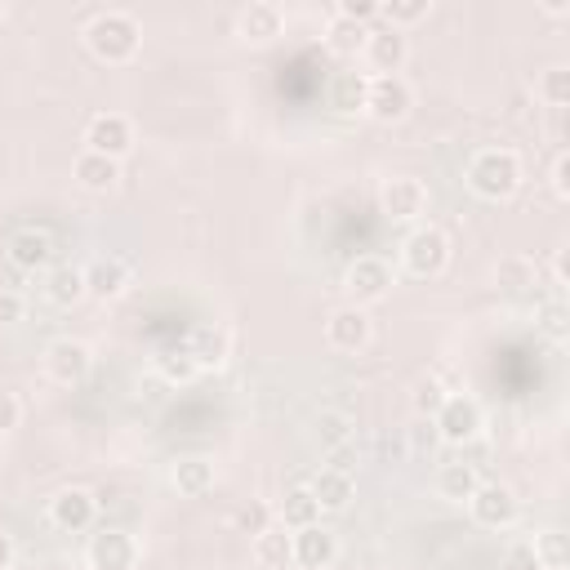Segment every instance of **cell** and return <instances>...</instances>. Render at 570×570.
<instances>
[{
    "mask_svg": "<svg viewBox=\"0 0 570 570\" xmlns=\"http://www.w3.org/2000/svg\"><path fill=\"white\" fill-rule=\"evenodd\" d=\"M463 183L481 200H508L521 187V156L512 147H481L468 156Z\"/></svg>",
    "mask_w": 570,
    "mask_h": 570,
    "instance_id": "obj_1",
    "label": "cell"
},
{
    "mask_svg": "<svg viewBox=\"0 0 570 570\" xmlns=\"http://www.w3.org/2000/svg\"><path fill=\"white\" fill-rule=\"evenodd\" d=\"M85 45H89V53L98 58V62H129L134 53H138V45H142V31H138V22H134V13H125V9H102V13H94V22L85 27Z\"/></svg>",
    "mask_w": 570,
    "mask_h": 570,
    "instance_id": "obj_2",
    "label": "cell"
},
{
    "mask_svg": "<svg viewBox=\"0 0 570 570\" xmlns=\"http://www.w3.org/2000/svg\"><path fill=\"white\" fill-rule=\"evenodd\" d=\"M401 267L410 272V276H441L445 267H450V240H445V232L441 227H414L405 240H401Z\"/></svg>",
    "mask_w": 570,
    "mask_h": 570,
    "instance_id": "obj_3",
    "label": "cell"
},
{
    "mask_svg": "<svg viewBox=\"0 0 570 570\" xmlns=\"http://www.w3.org/2000/svg\"><path fill=\"white\" fill-rule=\"evenodd\" d=\"M432 428H436V436H441L445 445H468V441H476V432H481V405H476L468 392H450V396L441 401V410L432 414Z\"/></svg>",
    "mask_w": 570,
    "mask_h": 570,
    "instance_id": "obj_4",
    "label": "cell"
},
{
    "mask_svg": "<svg viewBox=\"0 0 570 570\" xmlns=\"http://www.w3.org/2000/svg\"><path fill=\"white\" fill-rule=\"evenodd\" d=\"M85 561H89V570H134L138 566V539L120 525H102L89 534Z\"/></svg>",
    "mask_w": 570,
    "mask_h": 570,
    "instance_id": "obj_5",
    "label": "cell"
},
{
    "mask_svg": "<svg viewBox=\"0 0 570 570\" xmlns=\"http://www.w3.org/2000/svg\"><path fill=\"white\" fill-rule=\"evenodd\" d=\"M343 289L352 294L356 307L387 298V289H392V267H387V258H379V254H361V258H352L347 272H343Z\"/></svg>",
    "mask_w": 570,
    "mask_h": 570,
    "instance_id": "obj_6",
    "label": "cell"
},
{
    "mask_svg": "<svg viewBox=\"0 0 570 570\" xmlns=\"http://www.w3.org/2000/svg\"><path fill=\"white\" fill-rule=\"evenodd\" d=\"M410 107H414V89L405 85V76H370V85H365V111L374 120H383V125L405 120Z\"/></svg>",
    "mask_w": 570,
    "mask_h": 570,
    "instance_id": "obj_7",
    "label": "cell"
},
{
    "mask_svg": "<svg viewBox=\"0 0 570 570\" xmlns=\"http://www.w3.org/2000/svg\"><path fill=\"white\" fill-rule=\"evenodd\" d=\"M89 370H94L89 343H80V338H53V343L45 347V374H49L53 383L76 387V383L89 379Z\"/></svg>",
    "mask_w": 570,
    "mask_h": 570,
    "instance_id": "obj_8",
    "label": "cell"
},
{
    "mask_svg": "<svg viewBox=\"0 0 570 570\" xmlns=\"http://www.w3.org/2000/svg\"><path fill=\"white\" fill-rule=\"evenodd\" d=\"M468 512H472V521L485 525V530H508V525L517 521V494H512L503 481H481V485L472 490V499H468Z\"/></svg>",
    "mask_w": 570,
    "mask_h": 570,
    "instance_id": "obj_9",
    "label": "cell"
},
{
    "mask_svg": "<svg viewBox=\"0 0 570 570\" xmlns=\"http://www.w3.org/2000/svg\"><path fill=\"white\" fill-rule=\"evenodd\" d=\"M129 147H134V125H129V116H120V111H98V116L85 125V151H98V156L120 160Z\"/></svg>",
    "mask_w": 570,
    "mask_h": 570,
    "instance_id": "obj_10",
    "label": "cell"
},
{
    "mask_svg": "<svg viewBox=\"0 0 570 570\" xmlns=\"http://www.w3.org/2000/svg\"><path fill=\"white\" fill-rule=\"evenodd\" d=\"M423 205H428V187H423L419 178H410V174L383 178V187H379V209H383L387 218L410 223V218L423 214Z\"/></svg>",
    "mask_w": 570,
    "mask_h": 570,
    "instance_id": "obj_11",
    "label": "cell"
},
{
    "mask_svg": "<svg viewBox=\"0 0 570 570\" xmlns=\"http://www.w3.org/2000/svg\"><path fill=\"white\" fill-rule=\"evenodd\" d=\"M53 236L45 232V227H18L13 236H9V245H4V258H9V267H18L22 276L27 272H40V267H49L53 263Z\"/></svg>",
    "mask_w": 570,
    "mask_h": 570,
    "instance_id": "obj_12",
    "label": "cell"
},
{
    "mask_svg": "<svg viewBox=\"0 0 570 570\" xmlns=\"http://www.w3.org/2000/svg\"><path fill=\"white\" fill-rule=\"evenodd\" d=\"M370 316H365V307H356V303H347V307H334L330 316H325V343L334 347V352H361L365 343H370Z\"/></svg>",
    "mask_w": 570,
    "mask_h": 570,
    "instance_id": "obj_13",
    "label": "cell"
},
{
    "mask_svg": "<svg viewBox=\"0 0 570 570\" xmlns=\"http://www.w3.org/2000/svg\"><path fill=\"white\" fill-rule=\"evenodd\" d=\"M94 517H98V499H94L89 490H80V485H67V490H58V494L49 499V521H53L58 530H67V534L89 530Z\"/></svg>",
    "mask_w": 570,
    "mask_h": 570,
    "instance_id": "obj_14",
    "label": "cell"
},
{
    "mask_svg": "<svg viewBox=\"0 0 570 570\" xmlns=\"http://www.w3.org/2000/svg\"><path fill=\"white\" fill-rule=\"evenodd\" d=\"M289 543H294V566H303V570H325L338 557V539L321 521L303 525V530H289Z\"/></svg>",
    "mask_w": 570,
    "mask_h": 570,
    "instance_id": "obj_15",
    "label": "cell"
},
{
    "mask_svg": "<svg viewBox=\"0 0 570 570\" xmlns=\"http://www.w3.org/2000/svg\"><path fill=\"white\" fill-rule=\"evenodd\" d=\"M361 53H365V62L374 67L370 76H401V62H405L410 45H405V36H401L396 27H370Z\"/></svg>",
    "mask_w": 570,
    "mask_h": 570,
    "instance_id": "obj_16",
    "label": "cell"
},
{
    "mask_svg": "<svg viewBox=\"0 0 570 570\" xmlns=\"http://www.w3.org/2000/svg\"><path fill=\"white\" fill-rule=\"evenodd\" d=\"M281 9L272 4V0H249L240 13H236V36L245 40V45H267V40H276L281 36Z\"/></svg>",
    "mask_w": 570,
    "mask_h": 570,
    "instance_id": "obj_17",
    "label": "cell"
},
{
    "mask_svg": "<svg viewBox=\"0 0 570 570\" xmlns=\"http://www.w3.org/2000/svg\"><path fill=\"white\" fill-rule=\"evenodd\" d=\"M80 272H85V294H89V298H116V294H125V285H129V267H125L116 254H98V258H89Z\"/></svg>",
    "mask_w": 570,
    "mask_h": 570,
    "instance_id": "obj_18",
    "label": "cell"
},
{
    "mask_svg": "<svg viewBox=\"0 0 570 570\" xmlns=\"http://www.w3.org/2000/svg\"><path fill=\"white\" fill-rule=\"evenodd\" d=\"M307 490H312V499L321 503V512H343L347 503H352V494H356V481H352V472H338V468H321L312 481H307Z\"/></svg>",
    "mask_w": 570,
    "mask_h": 570,
    "instance_id": "obj_19",
    "label": "cell"
},
{
    "mask_svg": "<svg viewBox=\"0 0 570 570\" xmlns=\"http://www.w3.org/2000/svg\"><path fill=\"white\" fill-rule=\"evenodd\" d=\"M169 485H174L178 494H187V499L205 494V490L214 485V459H205V454H183V459H174Z\"/></svg>",
    "mask_w": 570,
    "mask_h": 570,
    "instance_id": "obj_20",
    "label": "cell"
},
{
    "mask_svg": "<svg viewBox=\"0 0 570 570\" xmlns=\"http://www.w3.org/2000/svg\"><path fill=\"white\" fill-rule=\"evenodd\" d=\"M312 436H316V445H321L325 454H334V450H343V445L356 441V419H352L347 410H321V414L312 419Z\"/></svg>",
    "mask_w": 570,
    "mask_h": 570,
    "instance_id": "obj_21",
    "label": "cell"
},
{
    "mask_svg": "<svg viewBox=\"0 0 570 570\" xmlns=\"http://www.w3.org/2000/svg\"><path fill=\"white\" fill-rule=\"evenodd\" d=\"M476 485H481V476H476V463H468V459H450L436 468V494L450 503H468Z\"/></svg>",
    "mask_w": 570,
    "mask_h": 570,
    "instance_id": "obj_22",
    "label": "cell"
},
{
    "mask_svg": "<svg viewBox=\"0 0 570 570\" xmlns=\"http://www.w3.org/2000/svg\"><path fill=\"white\" fill-rule=\"evenodd\" d=\"M276 521H281L285 530L316 525V521H321V503L312 499V490H307V485H289V490L281 494V503H276Z\"/></svg>",
    "mask_w": 570,
    "mask_h": 570,
    "instance_id": "obj_23",
    "label": "cell"
},
{
    "mask_svg": "<svg viewBox=\"0 0 570 570\" xmlns=\"http://www.w3.org/2000/svg\"><path fill=\"white\" fill-rule=\"evenodd\" d=\"M254 561L263 570H285L294 566V543H289V530L281 521H272L263 534H254Z\"/></svg>",
    "mask_w": 570,
    "mask_h": 570,
    "instance_id": "obj_24",
    "label": "cell"
},
{
    "mask_svg": "<svg viewBox=\"0 0 570 570\" xmlns=\"http://www.w3.org/2000/svg\"><path fill=\"white\" fill-rule=\"evenodd\" d=\"M183 347L196 361V370H209V365H223L227 361V334L218 325H191V334H187Z\"/></svg>",
    "mask_w": 570,
    "mask_h": 570,
    "instance_id": "obj_25",
    "label": "cell"
},
{
    "mask_svg": "<svg viewBox=\"0 0 570 570\" xmlns=\"http://www.w3.org/2000/svg\"><path fill=\"white\" fill-rule=\"evenodd\" d=\"M120 178V160L111 156H98V151H80L76 156V183L89 187V191H111Z\"/></svg>",
    "mask_w": 570,
    "mask_h": 570,
    "instance_id": "obj_26",
    "label": "cell"
},
{
    "mask_svg": "<svg viewBox=\"0 0 570 570\" xmlns=\"http://www.w3.org/2000/svg\"><path fill=\"white\" fill-rule=\"evenodd\" d=\"M365 85H370L365 71L343 67V71H334V80H330V102H334L338 111H365Z\"/></svg>",
    "mask_w": 570,
    "mask_h": 570,
    "instance_id": "obj_27",
    "label": "cell"
},
{
    "mask_svg": "<svg viewBox=\"0 0 570 570\" xmlns=\"http://www.w3.org/2000/svg\"><path fill=\"white\" fill-rule=\"evenodd\" d=\"M45 294H49V303H58V307H71V303H80V298H85V272H80V267H71V263H58V267H49Z\"/></svg>",
    "mask_w": 570,
    "mask_h": 570,
    "instance_id": "obj_28",
    "label": "cell"
},
{
    "mask_svg": "<svg viewBox=\"0 0 570 570\" xmlns=\"http://www.w3.org/2000/svg\"><path fill=\"white\" fill-rule=\"evenodd\" d=\"M534 276H539V267H534L525 254H503V258L494 263V285H499V289H508V294L530 289V285H534Z\"/></svg>",
    "mask_w": 570,
    "mask_h": 570,
    "instance_id": "obj_29",
    "label": "cell"
},
{
    "mask_svg": "<svg viewBox=\"0 0 570 570\" xmlns=\"http://www.w3.org/2000/svg\"><path fill=\"white\" fill-rule=\"evenodd\" d=\"M365 36H370V27L347 22V18H338V13H330V22H325V45H330L334 53H361V49H365Z\"/></svg>",
    "mask_w": 570,
    "mask_h": 570,
    "instance_id": "obj_30",
    "label": "cell"
},
{
    "mask_svg": "<svg viewBox=\"0 0 570 570\" xmlns=\"http://www.w3.org/2000/svg\"><path fill=\"white\" fill-rule=\"evenodd\" d=\"M534 561L543 566V570H566L570 566V539H566V530H539L534 534Z\"/></svg>",
    "mask_w": 570,
    "mask_h": 570,
    "instance_id": "obj_31",
    "label": "cell"
},
{
    "mask_svg": "<svg viewBox=\"0 0 570 570\" xmlns=\"http://www.w3.org/2000/svg\"><path fill=\"white\" fill-rule=\"evenodd\" d=\"M428 0H379V18L387 22V27H410V22H419V18H428Z\"/></svg>",
    "mask_w": 570,
    "mask_h": 570,
    "instance_id": "obj_32",
    "label": "cell"
},
{
    "mask_svg": "<svg viewBox=\"0 0 570 570\" xmlns=\"http://www.w3.org/2000/svg\"><path fill=\"white\" fill-rule=\"evenodd\" d=\"M539 98L548 102V107H566L570 102V67H548L543 76H539Z\"/></svg>",
    "mask_w": 570,
    "mask_h": 570,
    "instance_id": "obj_33",
    "label": "cell"
},
{
    "mask_svg": "<svg viewBox=\"0 0 570 570\" xmlns=\"http://www.w3.org/2000/svg\"><path fill=\"white\" fill-rule=\"evenodd\" d=\"M445 396H450V392H445L432 374H428V379H419V383H414V414H419V419H432V414L441 410V401H445Z\"/></svg>",
    "mask_w": 570,
    "mask_h": 570,
    "instance_id": "obj_34",
    "label": "cell"
},
{
    "mask_svg": "<svg viewBox=\"0 0 570 570\" xmlns=\"http://www.w3.org/2000/svg\"><path fill=\"white\" fill-rule=\"evenodd\" d=\"M160 374H165L169 383H191L200 370H196V361L187 356V347H174V352L160 356Z\"/></svg>",
    "mask_w": 570,
    "mask_h": 570,
    "instance_id": "obj_35",
    "label": "cell"
},
{
    "mask_svg": "<svg viewBox=\"0 0 570 570\" xmlns=\"http://www.w3.org/2000/svg\"><path fill=\"white\" fill-rule=\"evenodd\" d=\"M272 521H276V517H272V508H267V503H258V499H254V503H245V508L236 512V530H240V534H263Z\"/></svg>",
    "mask_w": 570,
    "mask_h": 570,
    "instance_id": "obj_36",
    "label": "cell"
},
{
    "mask_svg": "<svg viewBox=\"0 0 570 570\" xmlns=\"http://www.w3.org/2000/svg\"><path fill=\"white\" fill-rule=\"evenodd\" d=\"M539 330H543L548 338H566L570 321H566V303H561V298H552V303L539 307Z\"/></svg>",
    "mask_w": 570,
    "mask_h": 570,
    "instance_id": "obj_37",
    "label": "cell"
},
{
    "mask_svg": "<svg viewBox=\"0 0 570 570\" xmlns=\"http://www.w3.org/2000/svg\"><path fill=\"white\" fill-rule=\"evenodd\" d=\"M334 13H338V18H347V22L370 27V22L379 18V0H338V4H334Z\"/></svg>",
    "mask_w": 570,
    "mask_h": 570,
    "instance_id": "obj_38",
    "label": "cell"
},
{
    "mask_svg": "<svg viewBox=\"0 0 570 570\" xmlns=\"http://www.w3.org/2000/svg\"><path fill=\"white\" fill-rule=\"evenodd\" d=\"M548 183H552V196L557 200H570V151H557L552 156V178Z\"/></svg>",
    "mask_w": 570,
    "mask_h": 570,
    "instance_id": "obj_39",
    "label": "cell"
},
{
    "mask_svg": "<svg viewBox=\"0 0 570 570\" xmlns=\"http://www.w3.org/2000/svg\"><path fill=\"white\" fill-rule=\"evenodd\" d=\"M18 423H22V405H18V396H13V392H4V387H0V436H4V432H13Z\"/></svg>",
    "mask_w": 570,
    "mask_h": 570,
    "instance_id": "obj_40",
    "label": "cell"
},
{
    "mask_svg": "<svg viewBox=\"0 0 570 570\" xmlns=\"http://www.w3.org/2000/svg\"><path fill=\"white\" fill-rule=\"evenodd\" d=\"M22 321V294L18 289H0V325Z\"/></svg>",
    "mask_w": 570,
    "mask_h": 570,
    "instance_id": "obj_41",
    "label": "cell"
},
{
    "mask_svg": "<svg viewBox=\"0 0 570 570\" xmlns=\"http://www.w3.org/2000/svg\"><path fill=\"white\" fill-rule=\"evenodd\" d=\"M552 285H557V289H566V249H557V254H552Z\"/></svg>",
    "mask_w": 570,
    "mask_h": 570,
    "instance_id": "obj_42",
    "label": "cell"
},
{
    "mask_svg": "<svg viewBox=\"0 0 570 570\" xmlns=\"http://www.w3.org/2000/svg\"><path fill=\"white\" fill-rule=\"evenodd\" d=\"M13 566V539L0 530V570H9Z\"/></svg>",
    "mask_w": 570,
    "mask_h": 570,
    "instance_id": "obj_43",
    "label": "cell"
}]
</instances>
